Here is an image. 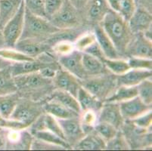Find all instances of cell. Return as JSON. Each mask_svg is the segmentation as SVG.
<instances>
[{
	"label": "cell",
	"instance_id": "1",
	"mask_svg": "<svg viewBox=\"0 0 152 151\" xmlns=\"http://www.w3.org/2000/svg\"><path fill=\"white\" fill-rule=\"evenodd\" d=\"M14 78L19 97L34 101H45L49 99L55 88L52 79L45 78L39 72L20 75Z\"/></svg>",
	"mask_w": 152,
	"mask_h": 151
},
{
	"label": "cell",
	"instance_id": "2",
	"mask_svg": "<svg viewBox=\"0 0 152 151\" xmlns=\"http://www.w3.org/2000/svg\"><path fill=\"white\" fill-rule=\"evenodd\" d=\"M101 26L114 44L121 58H126V52L133 38L128 21L120 14L110 9L101 23Z\"/></svg>",
	"mask_w": 152,
	"mask_h": 151
},
{
	"label": "cell",
	"instance_id": "3",
	"mask_svg": "<svg viewBox=\"0 0 152 151\" xmlns=\"http://www.w3.org/2000/svg\"><path fill=\"white\" fill-rule=\"evenodd\" d=\"M80 82L81 86L84 89L89 91L103 103L111 96L118 86L117 76L110 72L94 77H89L80 80Z\"/></svg>",
	"mask_w": 152,
	"mask_h": 151
},
{
	"label": "cell",
	"instance_id": "4",
	"mask_svg": "<svg viewBox=\"0 0 152 151\" xmlns=\"http://www.w3.org/2000/svg\"><path fill=\"white\" fill-rule=\"evenodd\" d=\"M58 30L49 20L33 15L25 8L23 31L20 39H34L45 41Z\"/></svg>",
	"mask_w": 152,
	"mask_h": 151
},
{
	"label": "cell",
	"instance_id": "5",
	"mask_svg": "<svg viewBox=\"0 0 152 151\" xmlns=\"http://www.w3.org/2000/svg\"><path fill=\"white\" fill-rule=\"evenodd\" d=\"M49 20L59 30L75 28L85 25L81 12L68 0H64L60 9Z\"/></svg>",
	"mask_w": 152,
	"mask_h": 151
},
{
	"label": "cell",
	"instance_id": "6",
	"mask_svg": "<svg viewBox=\"0 0 152 151\" xmlns=\"http://www.w3.org/2000/svg\"><path fill=\"white\" fill-rule=\"evenodd\" d=\"M44 113L43 101L20 98L9 119L20 122L29 128Z\"/></svg>",
	"mask_w": 152,
	"mask_h": 151
},
{
	"label": "cell",
	"instance_id": "7",
	"mask_svg": "<svg viewBox=\"0 0 152 151\" xmlns=\"http://www.w3.org/2000/svg\"><path fill=\"white\" fill-rule=\"evenodd\" d=\"M120 130L125 136L130 150H151V128H142L132 121H125Z\"/></svg>",
	"mask_w": 152,
	"mask_h": 151
},
{
	"label": "cell",
	"instance_id": "8",
	"mask_svg": "<svg viewBox=\"0 0 152 151\" xmlns=\"http://www.w3.org/2000/svg\"><path fill=\"white\" fill-rule=\"evenodd\" d=\"M25 14L23 0L17 13L7 22L2 29V33L6 48H15V45L21 36Z\"/></svg>",
	"mask_w": 152,
	"mask_h": 151
},
{
	"label": "cell",
	"instance_id": "9",
	"mask_svg": "<svg viewBox=\"0 0 152 151\" xmlns=\"http://www.w3.org/2000/svg\"><path fill=\"white\" fill-rule=\"evenodd\" d=\"M110 10L106 0H88L81 10L84 24L92 29L96 25L101 24Z\"/></svg>",
	"mask_w": 152,
	"mask_h": 151
},
{
	"label": "cell",
	"instance_id": "10",
	"mask_svg": "<svg viewBox=\"0 0 152 151\" xmlns=\"http://www.w3.org/2000/svg\"><path fill=\"white\" fill-rule=\"evenodd\" d=\"M57 120L63 131L64 139L73 150L86 135V133L83 129L80 117L78 116L71 118Z\"/></svg>",
	"mask_w": 152,
	"mask_h": 151
},
{
	"label": "cell",
	"instance_id": "11",
	"mask_svg": "<svg viewBox=\"0 0 152 151\" xmlns=\"http://www.w3.org/2000/svg\"><path fill=\"white\" fill-rule=\"evenodd\" d=\"M82 57L83 52L75 48L67 55L57 57V59L62 68L74 75L80 80H83L88 76L84 70Z\"/></svg>",
	"mask_w": 152,
	"mask_h": 151
},
{
	"label": "cell",
	"instance_id": "12",
	"mask_svg": "<svg viewBox=\"0 0 152 151\" xmlns=\"http://www.w3.org/2000/svg\"><path fill=\"white\" fill-rule=\"evenodd\" d=\"M5 131V150H31L34 136L27 129Z\"/></svg>",
	"mask_w": 152,
	"mask_h": 151
},
{
	"label": "cell",
	"instance_id": "13",
	"mask_svg": "<svg viewBox=\"0 0 152 151\" xmlns=\"http://www.w3.org/2000/svg\"><path fill=\"white\" fill-rule=\"evenodd\" d=\"M52 80L55 88L67 91L77 98L81 85L80 80L74 75L60 66Z\"/></svg>",
	"mask_w": 152,
	"mask_h": 151
},
{
	"label": "cell",
	"instance_id": "14",
	"mask_svg": "<svg viewBox=\"0 0 152 151\" xmlns=\"http://www.w3.org/2000/svg\"><path fill=\"white\" fill-rule=\"evenodd\" d=\"M119 104L124 121L133 120L144 113L152 110V105L145 103L138 95L135 98L119 103Z\"/></svg>",
	"mask_w": 152,
	"mask_h": 151
},
{
	"label": "cell",
	"instance_id": "15",
	"mask_svg": "<svg viewBox=\"0 0 152 151\" xmlns=\"http://www.w3.org/2000/svg\"><path fill=\"white\" fill-rule=\"evenodd\" d=\"M15 48L23 55L32 58H36L46 52H52V48L45 41L34 39H19Z\"/></svg>",
	"mask_w": 152,
	"mask_h": 151
},
{
	"label": "cell",
	"instance_id": "16",
	"mask_svg": "<svg viewBox=\"0 0 152 151\" xmlns=\"http://www.w3.org/2000/svg\"><path fill=\"white\" fill-rule=\"evenodd\" d=\"M98 121L109 123L118 130L122 128L124 120L120 104L116 102H104L98 114Z\"/></svg>",
	"mask_w": 152,
	"mask_h": 151
},
{
	"label": "cell",
	"instance_id": "17",
	"mask_svg": "<svg viewBox=\"0 0 152 151\" xmlns=\"http://www.w3.org/2000/svg\"><path fill=\"white\" fill-rule=\"evenodd\" d=\"M129 57L151 59L152 41L146 39L142 33L134 34L133 38L126 52V58Z\"/></svg>",
	"mask_w": 152,
	"mask_h": 151
},
{
	"label": "cell",
	"instance_id": "18",
	"mask_svg": "<svg viewBox=\"0 0 152 151\" xmlns=\"http://www.w3.org/2000/svg\"><path fill=\"white\" fill-rule=\"evenodd\" d=\"M128 23L133 34L143 33L152 26V12L142 7H136Z\"/></svg>",
	"mask_w": 152,
	"mask_h": 151
},
{
	"label": "cell",
	"instance_id": "19",
	"mask_svg": "<svg viewBox=\"0 0 152 151\" xmlns=\"http://www.w3.org/2000/svg\"><path fill=\"white\" fill-rule=\"evenodd\" d=\"M152 78V70L129 69L126 73L117 76V85L136 86L143 80Z\"/></svg>",
	"mask_w": 152,
	"mask_h": 151
},
{
	"label": "cell",
	"instance_id": "20",
	"mask_svg": "<svg viewBox=\"0 0 152 151\" xmlns=\"http://www.w3.org/2000/svg\"><path fill=\"white\" fill-rule=\"evenodd\" d=\"M94 34L95 36L96 41L99 43L104 55L106 58L109 59H117L121 58L117 52L114 44L110 39L104 30H103L101 24L96 25L92 28Z\"/></svg>",
	"mask_w": 152,
	"mask_h": 151
},
{
	"label": "cell",
	"instance_id": "21",
	"mask_svg": "<svg viewBox=\"0 0 152 151\" xmlns=\"http://www.w3.org/2000/svg\"><path fill=\"white\" fill-rule=\"evenodd\" d=\"M73 150H106V142L95 130L86 134Z\"/></svg>",
	"mask_w": 152,
	"mask_h": 151
},
{
	"label": "cell",
	"instance_id": "22",
	"mask_svg": "<svg viewBox=\"0 0 152 151\" xmlns=\"http://www.w3.org/2000/svg\"><path fill=\"white\" fill-rule=\"evenodd\" d=\"M43 109L45 113L52 115L56 119H67L78 116L79 114L58 101L51 98L43 101Z\"/></svg>",
	"mask_w": 152,
	"mask_h": 151
},
{
	"label": "cell",
	"instance_id": "23",
	"mask_svg": "<svg viewBox=\"0 0 152 151\" xmlns=\"http://www.w3.org/2000/svg\"><path fill=\"white\" fill-rule=\"evenodd\" d=\"M83 65L88 77L108 73L104 62L96 57L83 52Z\"/></svg>",
	"mask_w": 152,
	"mask_h": 151
},
{
	"label": "cell",
	"instance_id": "24",
	"mask_svg": "<svg viewBox=\"0 0 152 151\" xmlns=\"http://www.w3.org/2000/svg\"><path fill=\"white\" fill-rule=\"evenodd\" d=\"M77 99L80 106L81 112L92 110L99 113L103 104V102L97 99L92 94L89 93V91L84 89L82 86L79 89Z\"/></svg>",
	"mask_w": 152,
	"mask_h": 151
},
{
	"label": "cell",
	"instance_id": "25",
	"mask_svg": "<svg viewBox=\"0 0 152 151\" xmlns=\"http://www.w3.org/2000/svg\"><path fill=\"white\" fill-rule=\"evenodd\" d=\"M23 0H0V30L17 13Z\"/></svg>",
	"mask_w": 152,
	"mask_h": 151
},
{
	"label": "cell",
	"instance_id": "26",
	"mask_svg": "<svg viewBox=\"0 0 152 151\" xmlns=\"http://www.w3.org/2000/svg\"><path fill=\"white\" fill-rule=\"evenodd\" d=\"M49 98L55 100L61 104L65 106L66 107L69 108L70 110H74L79 115L81 113V108L77 98L72 95L71 94L68 93L67 91H62V90L55 88L52 91V95Z\"/></svg>",
	"mask_w": 152,
	"mask_h": 151
},
{
	"label": "cell",
	"instance_id": "27",
	"mask_svg": "<svg viewBox=\"0 0 152 151\" xmlns=\"http://www.w3.org/2000/svg\"><path fill=\"white\" fill-rule=\"evenodd\" d=\"M32 135L34 138L46 142V143L56 145L63 150H72V147L67 143L65 140H64L58 135L55 133L52 132L48 130H41V131H34L32 133Z\"/></svg>",
	"mask_w": 152,
	"mask_h": 151
},
{
	"label": "cell",
	"instance_id": "28",
	"mask_svg": "<svg viewBox=\"0 0 152 151\" xmlns=\"http://www.w3.org/2000/svg\"><path fill=\"white\" fill-rule=\"evenodd\" d=\"M17 92L15 78L10 70V66L0 70V95H9Z\"/></svg>",
	"mask_w": 152,
	"mask_h": 151
},
{
	"label": "cell",
	"instance_id": "29",
	"mask_svg": "<svg viewBox=\"0 0 152 151\" xmlns=\"http://www.w3.org/2000/svg\"><path fill=\"white\" fill-rule=\"evenodd\" d=\"M20 97L17 92L0 95V115L4 119H9L13 113Z\"/></svg>",
	"mask_w": 152,
	"mask_h": 151
},
{
	"label": "cell",
	"instance_id": "30",
	"mask_svg": "<svg viewBox=\"0 0 152 151\" xmlns=\"http://www.w3.org/2000/svg\"><path fill=\"white\" fill-rule=\"evenodd\" d=\"M137 88L136 86H125L119 85L111 96L109 97L104 102H116L121 103L127 100L137 96Z\"/></svg>",
	"mask_w": 152,
	"mask_h": 151
},
{
	"label": "cell",
	"instance_id": "31",
	"mask_svg": "<svg viewBox=\"0 0 152 151\" xmlns=\"http://www.w3.org/2000/svg\"><path fill=\"white\" fill-rule=\"evenodd\" d=\"M103 62L108 71L116 76L123 74L130 69L127 60L125 58H117V59L104 58Z\"/></svg>",
	"mask_w": 152,
	"mask_h": 151
},
{
	"label": "cell",
	"instance_id": "32",
	"mask_svg": "<svg viewBox=\"0 0 152 151\" xmlns=\"http://www.w3.org/2000/svg\"><path fill=\"white\" fill-rule=\"evenodd\" d=\"M138 96L147 104L152 105V80L146 79L136 85Z\"/></svg>",
	"mask_w": 152,
	"mask_h": 151
},
{
	"label": "cell",
	"instance_id": "33",
	"mask_svg": "<svg viewBox=\"0 0 152 151\" xmlns=\"http://www.w3.org/2000/svg\"><path fill=\"white\" fill-rule=\"evenodd\" d=\"M94 130L103 138L105 142L108 141L112 138H114L117 135V131H119L112 125L101 121L97 122L94 127Z\"/></svg>",
	"mask_w": 152,
	"mask_h": 151
},
{
	"label": "cell",
	"instance_id": "34",
	"mask_svg": "<svg viewBox=\"0 0 152 151\" xmlns=\"http://www.w3.org/2000/svg\"><path fill=\"white\" fill-rule=\"evenodd\" d=\"M106 150H130L126 139L121 130L117 131V135L114 138H112L106 142Z\"/></svg>",
	"mask_w": 152,
	"mask_h": 151
},
{
	"label": "cell",
	"instance_id": "35",
	"mask_svg": "<svg viewBox=\"0 0 152 151\" xmlns=\"http://www.w3.org/2000/svg\"><path fill=\"white\" fill-rule=\"evenodd\" d=\"M23 3L26 9L30 13L38 17L48 19L45 14L44 0H23Z\"/></svg>",
	"mask_w": 152,
	"mask_h": 151
},
{
	"label": "cell",
	"instance_id": "36",
	"mask_svg": "<svg viewBox=\"0 0 152 151\" xmlns=\"http://www.w3.org/2000/svg\"><path fill=\"white\" fill-rule=\"evenodd\" d=\"M130 69L152 70V59L139 57H129L126 58Z\"/></svg>",
	"mask_w": 152,
	"mask_h": 151
},
{
	"label": "cell",
	"instance_id": "37",
	"mask_svg": "<svg viewBox=\"0 0 152 151\" xmlns=\"http://www.w3.org/2000/svg\"><path fill=\"white\" fill-rule=\"evenodd\" d=\"M96 39H95V36L92 30L87 31L86 33L79 37L77 41L75 42V43H74L75 48L83 52L87 47L90 45Z\"/></svg>",
	"mask_w": 152,
	"mask_h": 151
},
{
	"label": "cell",
	"instance_id": "38",
	"mask_svg": "<svg viewBox=\"0 0 152 151\" xmlns=\"http://www.w3.org/2000/svg\"><path fill=\"white\" fill-rule=\"evenodd\" d=\"M74 49H75V45L74 42H61L52 47V53L56 57L67 55Z\"/></svg>",
	"mask_w": 152,
	"mask_h": 151
},
{
	"label": "cell",
	"instance_id": "39",
	"mask_svg": "<svg viewBox=\"0 0 152 151\" xmlns=\"http://www.w3.org/2000/svg\"><path fill=\"white\" fill-rule=\"evenodd\" d=\"M64 0H44L46 16L49 20L60 9Z\"/></svg>",
	"mask_w": 152,
	"mask_h": 151
},
{
	"label": "cell",
	"instance_id": "40",
	"mask_svg": "<svg viewBox=\"0 0 152 151\" xmlns=\"http://www.w3.org/2000/svg\"><path fill=\"white\" fill-rule=\"evenodd\" d=\"M135 125L142 128H151L152 123V110L144 113L142 116L131 120Z\"/></svg>",
	"mask_w": 152,
	"mask_h": 151
},
{
	"label": "cell",
	"instance_id": "41",
	"mask_svg": "<svg viewBox=\"0 0 152 151\" xmlns=\"http://www.w3.org/2000/svg\"><path fill=\"white\" fill-rule=\"evenodd\" d=\"M83 53L89 54V55H92L94 57H96L99 59L102 60L103 61V60L104 58H106L104 55L103 52H102V49H101L100 46H99V43L97 42V41L95 40L94 42H92L90 45L87 47L85 50H84Z\"/></svg>",
	"mask_w": 152,
	"mask_h": 151
},
{
	"label": "cell",
	"instance_id": "42",
	"mask_svg": "<svg viewBox=\"0 0 152 151\" xmlns=\"http://www.w3.org/2000/svg\"><path fill=\"white\" fill-rule=\"evenodd\" d=\"M31 150H63L61 147L56 145L46 143L44 141L38 140L37 138H34L33 143L31 145Z\"/></svg>",
	"mask_w": 152,
	"mask_h": 151
},
{
	"label": "cell",
	"instance_id": "43",
	"mask_svg": "<svg viewBox=\"0 0 152 151\" xmlns=\"http://www.w3.org/2000/svg\"><path fill=\"white\" fill-rule=\"evenodd\" d=\"M136 7H142L145 8L150 12H152L151 0H133Z\"/></svg>",
	"mask_w": 152,
	"mask_h": 151
},
{
	"label": "cell",
	"instance_id": "44",
	"mask_svg": "<svg viewBox=\"0 0 152 151\" xmlns=\"http://www.w3.org/2000/svg\"><path fill=\"white\" fill-rule=\"evenodd\" d=\"M68 1L70 2H71L77 9H79L81 12V10H82L83 8L86 5V3L88 0H68Z\"/></svg>",
	"mask_w": 152,
	"mask_h": 151
},
{
	"label": "cell",
	"instance_id": "45",
	"mask_svg": "<svg viewBox=\"0 0 152 151\" xmlns=\"http://www.w3.org/2000/svg\"><path fill=\"white\" fill-rule=\"evenodd\" d=\"M5 131L0 128V150L5 149Z\"/></svg>",
	"mask_w": 152,
	"mask_h": 151
},
{
	"label": "cell",
	"instance_id": "46",
	"mask_svg": "<svg viewBox=\"0 0 152 151\" xmlns=\"http://www.w3.org/2000/svg\"><path fill=\"white\" fill-rule=\"evenodd\" d=\"M13 63L11 61L7 60L5 58H2L0 57V70H2L4 68H6V67H9L11 66V64Z\"/></svg>",
	"mask_w": 152,
	"mask_h": 151
},
{
	"label": "cell",
	"instance_id": "47",
	"mask_svg": "<svg viewBox=\"0 0 152 151\" xmlns=\"http://www.w3.org/2000/svg\"><path fill=\"white\" fill-rule=\"evenodd\" d=\"M142 34L146 39H148L150 41H152V26L149 27L148 29H147Z\"/></svg>",
	"mask_w": 152,
	"mask_h": 151
},
{
	"label": "cell",
	"instance_id": "48",
	"mask_svg": "<svg viewBox=\"0 0 152 151\" xmlns=\"http://www.w3.org/2000/svg\"><path fill=\"white\" fill-rule=\"evenodd\" d=\"M6 48L5 44V41H4L3 36H2V31L0 30V48Z\"/></svg>",
	"mask_w": 152,
	"mask_h": 151
},
{
	"label": "cell",
	"instance_id": "49",
	"mask_svg": "<svg viewBox=\"0 0 152 151\" xmlns=\"http://www.w3.org/2000/svg\"><path fill=\"white\" fill-rule=\"evenodd\" d=\"M2 118H3V117H2V116L0 115V123H1V120H2Z\"/></svg>",
	"mask_w": 152,
	"mask_h": 151
},
{
	"label": "cell",
	"instance_id": "50",
	"mask_svg": "<svg viewBox=\"0 0 152 151\" xmlns=\"http://www.w3.org/2000/svg\"></svg>",
	"mask_w": 152,
	"mask_h": 151
}]
</instances>
